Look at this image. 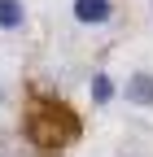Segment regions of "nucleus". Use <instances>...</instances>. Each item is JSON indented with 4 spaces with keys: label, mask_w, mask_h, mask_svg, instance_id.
<instances>
[{
    "label": "nucleus",
    "mask_w": 153,
    "mask_h": 157,
    "mask_svg": "<svg viewBox=\"0 0 153 157\" xmlns=\"http://www.w3.org/2000/svg\"><path fill=\"white\" fill-rule=\"evenodd\" d=\"M26 140L40 153H61L66 144L79 140V118L57 96H35L26 109Z\"/></svg>",
    "instance_id": "1"
},
{
    "label": "nucleus",
    "mask_w": 153,
    "mask_h": 157,
    "mask_svg": "<svg viewBox=\"0 0 153 157\" xmlns=\"http://www.w3.org/2000/svg\"><path fill=\"white\" fill-rule=\"evenodd\" d=\"M70 17L83 31H105L114 22V0H70Z\"/></svg>",
    "instance_id": "2"
},
{
    "label": "nucleus",
    "mask_w": 153,
    "mask_h": 157,
    "mask_svg": "<svg viewBox=\"0 0 153 157\" xmlns=\"http://www.w3.org/2000/svg\"><path fill=\"white\" fill-rule=\"evenodd\" d=\"M118 96L136 109H153V70H131L127 83L118 87Z\"/></svg>",
    "instance_id": "3"
},
{
    "label": "nucleus",
    "mask_w": 153,
    "mask_h": 157,
    "mask_svg": "<svg viewBox=\"0 0 153 157\" xmlns=\"http://www.w3.org/2000/svg\"><path fill=\"white\" fill-rule=\"evenodd\" d=\"M26 26V0H0V31L13 35Z\"/></svg>",
    "instance_id": "4"
},
{
    "label": "nucleus",
    "mask_w": 153,
    "mask_h": 157,
    "mask_svg": "<svg viewBox=\"0 0 153 157\" xmlns=\"http://www.w3.org/2000/svg\"><path fill=\"white\" fill-rule=\"evenodd\" d=\"M88 92H92V101H96V105H109L114 101V96H118V87H114V78L109 74H92V83H88Z\"/></svg>",
    "instance_id": "5"
},
{
    "label": "nucleus",
    "mask_w": 153,
    "mask_h": 157,
    "mask_svg": "<svg viewBox=\"0 0 153 157\" xmlns=\"http://www.w3.org/2000/svg\"><path fill=\"white\" fill-rule=\"evenodd\" d=\"M0 101H5V87H0Z\"/></svg>",
    "instance_id": "6"
},
{
    "label": "nucleus",
    "mask_w": 153,
    "mask_h": 157,
    "mask_svg": "<svg viewBox=\"0 0 153 157\" xmlns=\"http://www.w3.org/2000/svg\"><path fill=\"white\" fill-rule=\"evenodd\" d=\"M0 157H13V153H0Z\"/></svg>",
    "instance_id": "7"
}]
</instances>
